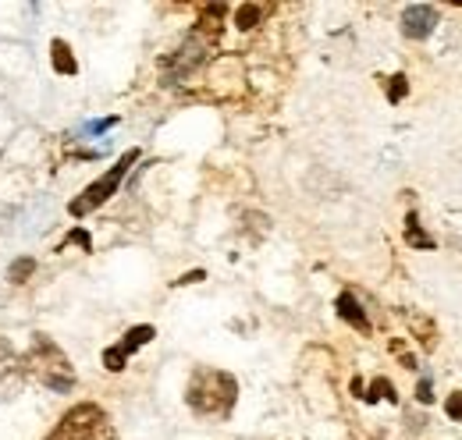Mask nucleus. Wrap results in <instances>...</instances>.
<instances>
[{"label":"nucleus","instance_id":"obj_16","mask_svg":"<svg viewBox=\"0 0 462 440\" xmlns=\"http://www.w3.org/2000/svg\"><path fill=\"white\" fill-rule=\"evenodd\" d=\"M71 242H75V245H82V249L89 252V234H86V231H71V234L64 238V245H71ZM64 245H60V249H64Z\"/></svg>","mask_w":462,"mask_h":440},{"label":"nucleus","instance_id":"obj_1","mask_svg":"<svg viewBox=\"0 0 462 440\" xmlns=\"http://www.w3.org/2000/svg\"><path fill=\"white\" fill-rule=\"evenodd\" d=\"M185 401L196 416H228L238 401V384L235 377L225 373V370H210V366H199L189 380V390H185Z\"/></svg>","mask_w":462,"mask_h":440},{"label":"nucleus","instance_id":"obj_2","mask_svg":"<svg viewBox=\"0 0 462 440\" xmlns=\"http://www.w3.org/2000/svg\"><path fill=\"white\" fill-rule=\"evenodd\" d=\"M25 370H29L40 384L58 390V394H68V390L75 387V366L68 362V355L60 352L47 334H36V337H32V348L25 352Z\"/></svg>","mask_w":462,"mask_h":440},{"label":"nucleus","instance_id":"obj_12","mask_svg":"<svg viewBox=\"0 0 462 440\" xmlns=\"http://www.w3.org/2000/svg\"><path fill=\"white\" fill-rule=\"evenodd\" d=\"M32 270H36V260H29V256H25V260L11 263V280H14V284H25V277L32 274Z\"/></svg>","mask_w":462,"mask_h":440},{"label":"nucleus","instance_id":"obj_18","mask_svg":"<svg viewBox=\"0 0 462 440\" xmlns=\"http://www.w3.org/2000/svg\"><path fill=\"white\" fill-rule=\"evenodd\" d=\"M196 280H203V270H196V274H185L178 284H196Z\"/></svg>","mask_w":462,"mask_h":440},{"label":"nucleus","instance_id":"obj_5","mask_svg":"<svg viewBox=\"0 0 462 440\" xmlns=\"http://www.w3.org/2000/svg\"><path fill=\"white\" fill-rule=\"evenodd\" d=\"M207 82H210V93H214L217 100H235V96H242V89H245V64H242V57L238 54L217 57V60L210 64V71H207Z\"/></svg>","mask_w":462,"mask_h":440},{"label":"nucleus","instance_id":"obj_11","mask_svg":"<svg viewBox=\"0 0 462 440\" xmlns=\"http://www.w3.org/2000/svg\"><path fill=\"white\" fill-rule=\"evenodd\" d=\"M405 238H409V245H420V249H430L434 242L427 238V234H420V227H416V214H409V227H405Z\"/></svg>","mask_w":462,"mask_h":440},{"label":"nucleus","instance_id":"obj_14","mask_svg":"<svg viewBox=\"0 0 462 440\" xmlns=\"http://www.w3.org/2000/svg\"><path fill=\"white\" fill-rule=\"evenodd\" d=\"M445 408H448V416H452L456 423H462V390H456V394L448 398V405H445Z\"/></svg>","mask_w":462,"mask_h":440},{"label":"nucleus","instance_id":"obj_15","mask_svg":"<svg viewBox=\"0 0 462 440\" xmlns=\"http://www.w3.org/2000/svg\"><path fill=\"white\" fill-rule=\"evenodd\" d=\"M388 96H392L395 104L402 100V96H405V75H395V78H392V86H388Z\"/></svg>","mask_w":462,"mask_h":440},{"label":"nucleus","instance_id":"obj_10","mask_svg":"<svg viewBox=\"0 0 462 440\" xmlns=\"http://www.w3.org/2000/svg\"><path fill=\"white\" fill-rule=\"evenodd\" d=\"M267 11H271L267 4H242V7H235V25L238 29H256Z\"/></svg>","mask_w":462,"mask_h":440},{"label":"nucleus","instance_id":"obj_9","mask_svg":"<svg viewBox=\"0 0 462 440\" xmlns=\"http://www.w3.org/2000/svg\"><path fill=\"white\" fill-rule=\"evenodd\" d=\"M51 60H54V71H58V75H75V71H79V60H75L71 47H68L64 40H54V43H51Z\"/></svg>","mask_w":462,"mask_h":440},{"label":"nucleus","instance_id":"obj_6","mask_svg":"<svg viewBox=\"0 0 462 440\" xmlns=\"http://www.w3.org/2000/svg\"><path fill=\"white\" fill-rule=\"evenodd\" d=\"M153 337H157V330L150 327V324L132 327L121 341H117L115 348H107V352H104V366H107L111 373H121V370H125V362H128V355H132V352H139L143 344H150Z\"/></svg>","mask_w":462,"mask_h":440},{"label":"nucleus","instance_id":"obj_3","mask_svg":"<svg viewBox=\"0 0 462 440\" xmlns=\"http://www.w3.org/2000/svg\"><path fill=\"white\" fill-rule=\"evenodd\" d=\"M43 440H117V430L115 423H111V416L100 405L82 401V405L68 408L60 416L58 426Z\"/></svg>","mask_w":462,"mask_h":440},{"label":"nucleus","instance_id":"obj_17","mask_svg":"<svg viewBox=\"0 0 462 440\" xmlns=\"http://www.w3.org/2000/svg\"><path fill=\"white\" fill-rule=\"evenodd\" d=\"M416 398H420L423 405H430V398H434V394H430V380H427V377H423V380H420V387H416Z\"/></svg>","mask_w":462,"mask_h":440},{"label":"nucleus","instance_id":"obj_4","mask_svg":"<svg viewBox=\"0 0 462 440\" xmlns=\"http://www.w3.org/2000/svg\"><path fill=\"white\" fill-rule=\"evenodd\" d=\"M135 160H139V150L121 153V157H117V164L111 167L107 174H100V178H97V181H93V185H89V188H86L79 199H71V203H68V214H71V217H86V214H93L97 206H104V203H107V199L117 192V185L125 181L128 167L135 164Z\"/></svg>","mask_w":462,"mask_h":440},{"label":"nucleus","instance_id":"obj_19","mask_svg":"<svg viewBox=\"0 0 462 440\" xmlns=\"http://www.w3.org/2000/svg\"><path fill=\"white\" fill-rule=\"evenodd\" d=\"M4 359H11V344L0 337V362H4Z\"/></svg>","mask_w":462,"mask_h":440},{"label":"nucleus","instance_id":"obj_8","mask_svg":"<svg viewBox=\"0 0 462 440\" xmlns=\"http://www.w3.org/2000/svg\"><path fill=\"white\" fill-rule=\"evenodd\" d=\"M335 309H338V316H342L346 324H352L359 334H370V320H366V313H363V306L356 302V295H352V291H342V295H338Z\"/></svg>","mask_w":462,"mask_h":440},{"label":"nucleus","instance_id":"obj_7","mask_svg":"<svg viewBox=\"0 0 462 440\" xmlns=\"http://www.w3.org/2000/svg\"><path fill=\"white\" fill-rule=\"evenodd\" d=\"M438 25V7L434 4H409L402 11V32L405 40H427Z\"/></svg>","mask_w":462,"mask_h":440},{"label":"nucleus","instance_id":"obj_13","mask_svg":"<svg viewBox=\"0 0 462 440\" xmlns=\"http://www.w3.org/2000/svg\"><path fill=\"white\" fill-rule=\"evenodd\" d=\"M388 398V401H395V394H392V384L388 380H374V394H366V401H377V398Z\"/></svg>","mask_w":462,"mask_h":440}]
</instances>
